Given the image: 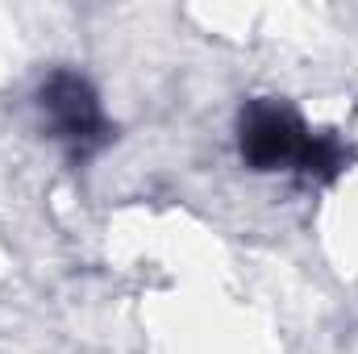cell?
I'll return each mask as SVG.
<instances>
[{"instance_id":"cell-1","label":"cell","mask_w":358,"mask_h":354,"mask_svg":"<svg viewBox=\"0 0 358 354\" xmlns=\"http://www.w3.org/2000/svg\"><path fill=\"white\" fill-rule=\"evenodd\" d=\"M238 150L250 171H296L313 183H334L350 163L338 134H313L279 100H250L242 108Z\"/></svg>"},{"instance_id":"cell-2","label":"cell","mask_w":358,"mask_h":354,"mask_svg":"<svg viewBox=\"0 0 358 354\" xmlns=\"http://www.w3.org/2000/svg\"><path fill=\"white\" fill-rule=\"evenodd\" d=\"M38 113L46 121V134L63 146L71 167L92 163L113 142V125L100 108L96 88L88 84V76H80L71 67H55L38 84Z\"/></svg>"}]
</instances>
